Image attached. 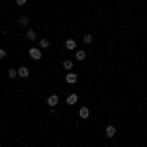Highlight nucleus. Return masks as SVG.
Listing matches in <instances>:
<instances>
[{"label": "nucleus", "instance_id": "nucleus-1", "mask_svg": "<svg viewBox=\"0 0 147 147\" xmlns=\"http://www.w3.org/2000/svg\"><path fill=\"white\" fill-rule=\"evenodd\" d=\"M28 53H30V57H32L34 61H41V49H39V47H30Z\"/></svg>", "mask_w": 147, "mask_h": 147}, {"label": "nucleus", "instance_id": "nucleus-2", "mask_svg": "<svg viewBox=\"0 0 147 147\" xmlns=\"http://www.w3.org/2000/svg\"><path fill=\"white\" fill-rule=\"evenodd\" d=\"M65 80H67V84H75V82L79 80V77H77L75 73H71V71H69L67 75H65Z\"/></svg>", "mask_w": 147, "mask_h": 147}, {"label": "nucleus", "instance_id": "nucleus-3", "mask_svg": "<svg viewBox=\"0 0 147 147\" xmlns=\"http://www.w3.org/2000/svg\"><path fill=\"white\" fill-rule=\"evenodd\" d=\"M57 104H59V96H57V94H51V96L47 98V106H51V108H55Z\"/></svg>", "mask_w": 147, "mask_h": 147}, {"label": "nucleus", "instance_id": "nucleus-4", "mask_svg": "<svg viewBox=\"0 0 147 147\" xmlns=\"http://www.w3.org/2000/svg\"><path fill=\"white\" fill-rule=\"evenodd\" d=\"M79 116L82 118V120H86V118L90 116V108H88V106H82V108L79 110Z\"/></svg>", "mask_w": 147, "mask_h": 147}, {"label": "nucleus", "instance_id": "nucleus-5", "mask_svg": "<svg viewBox=\"0 0 147 147\" xmlns=\"http://www.w3.org/2000/svg\"><path fill=\"white\" fill-rule=\"evenodd\" d=\"M18 77L28 79V77H30V69H28V67H20V69H18Z\"/></svg>", "mask_w": 147, "mask_h": 147}, {"label": "nucleus", "instance_id": "nucleus-6", "mask_svg": "<svg viewBox=\"0 0 147 147\" xmlns=\"http://www.w3.org/2000/svg\"><path fill=\"white\" fill-rule=\"evenodd\" d=\"M65 47H67L69 51H77V41L75 39H67L65 41Z\"/></svg>", "mask_w": 147, "mask_h": 147}, {"label": "nucleus", "instance_id": "nucleus-7", "mask_svg": "<svg viewBox=\"0 0 147 147\" xmlns=\"http://www.w3.org/2000/svg\"><path fill=\"white\" fill-rule=\"evenodd\" d=\"M26 39H28V41H35V39H37V35H35L34 30H28V32H26Z\"/></svg>", "mask_w": 147, "mask_h": 147}, {"label": "nucleus", "instance_id": "nucleus-8", "mask_svg": "<svg viewBox=\"0 0 147 147\" xmlns=\"http://www.w3.org/2000/svg\"><path fill=\"white\" fill-rule=\"evenodd\" d=\"M116 136V125H108L106 127V137H114Z\"/></svg>", "mask_w": 147, "mask_h": 147}, {"label": "nucleus", "instance_id": "nucleus-9", "mask_svg": "<svg viewBox=\"0 0 147 147\" xmlns=\"http://www.w3.org/2000/svg\"><path fill=\"white\" fill-rule=\"evenodd\" d=\"M75 57H77L79 61H84V59H86V53H84L82 49H77V51H75Z\"/></svg>", "mask_w": 147, "mask_h": 147}, {"label": "nucleus", "instance_id": "nucleus-10", "mask_svg": "<svg viewBox=\"0 0 147 147\" xmlns=\"http://www.w3.org/2000/svg\"><path fill=\"white\" fill-rule=\"evenodd\" d=\"M77 100H79V96H77V94H69V96H67V104H71V106H73V104H77Z\"/></svg>", "mask_w": 147, "mask_h": 147}, {"label": "nucleus", "instance_id": "nucleus-11", "mask_svg": "<svg viewBox=\"0 0 147 147\" xmlns=\"http://www.w3.org/2000/svg\"><path fill=\"white\" fill-rule=\"evenodd\" d=\"M37 43H39V49H47V47H49V39H45V37H43V39H39Z\"/></svg>", "mask_w": 147, "mask_h": 147}, {"label": "nucleus", "instance_id": "nucleus-12", "mask_svg": "<svg viewBox=\"0 0 147 147\" xmlns=\"http://www.w3.org/2000/svg\"><path fill=\"white\" fill-rule=\"evenodd\" d=\"M18 77V69H8V79H16Z\"/></svg>", "mask_w": 147, "mask_h": 147}, {"label": "nucleus", "instance_id": "nucleus-13", "mask_svg": "<svg viewBox=\"0 0 147 147\" xmlns=\"http://www.w3.org/2000/svg\"><path fill=\"white\" fill-rule=\"evenodd\" d=\"M18 22H20V26H28V24H30V18H28V16H20Z\"/></svg>", "mask_w": 147, "mask_h": 147}, {"label": "nucleus", "instance_id": "nucleus-14", "mask_svg": "<svg viewBox=\"0 0 147 147\" xmlns=\"http://www.w3.org/2000/svg\"><path fill=\"white\" fill-rule=\"evenodd\" d=\"M63 67L67 69V71H71V69H73V61H71V59H67V61H63Z\"/></svg>", "mask_w": 147, "mask_h": 147}, {"label": "nucleus", "instance_id": "nucleus-15", "mask_svg": "<svg viewBox=\"0 0 147 147\" xmlns=\"http://www.w3.org/2000/svg\"><path fill=\"white\" fill-rule=\"evenodd\" d=\"M84 43H92V35H90V34L84 35Z\"/></svg>", "mask_w": 147, "mask_h": 147}, {"label": "nucleus", "instance_id": "nucleus-16", "mask_svg": "<svg viewBox=\"0 0 147 147\" xmlns=\"http://www.w3.org/2000/svg\"><path fill=\"white\" fill-rule=\"evenodd\" d=\"M26 2H28V0H16V4H18V6H24Z\"/></svg>", "mask_w": 147, "mask_h": 147}, {"label": "nucleus", "instance_id": "nucleus-17", "mask_svg": "<svg viewBox=\"0 0 147 147\" xmlns=\"http://www.w3.org/2000/svg\"><path fill=\"white\" fill-rule=\"evenodd\" d=\"M6 57V49H0V59H4Z\"/></svg>", "mask_w": 147, "mask_h": 147}, {"label": "nucleus", "instance_id": "nucleus-18", "mask_svg": "<svg viewBox=\"0 0 147 147\" xmlns=\"http://www.w3.org/2000/svg\"><path fill=\"white\" fill-rule=\"evenodd\" d=\"M0 147H2V143H0Z\"/></svg>", "mask_w": 147, "mask_h": 147}]
</instances>
